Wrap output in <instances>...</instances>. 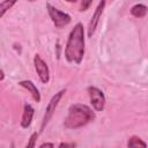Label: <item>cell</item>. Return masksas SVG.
Here are the masks:
<instances>
[{
  "instance_id": "obj_2",
  "label": "cell",
  "mask_w": 148,
  "mask_h": 148,
  "mask_svg": "<svg viewBox=\"0 0 148 148\" xmlns=\"http://www.w3.org/2000/svg\"><path fill=\"white\" fill-rule=\"evenodd\" d=\"M95 119L94 111L84 104H74L69 108L68 114L65 119V127L79 128Z\"/></svg>"
},
{
  "instance_id": "obj_15",
  "label": "cell",
  "mask_w": 148,
  "mask_h": 148,
  "mask_svg": "<svg viewBox=\"0 0 148 148\" xmlns=\"http://www.w3.org/2000/svg\"><path fill=\"white\" fill-rule=\"evenodd\" d=\"M54 146H53V143H51V142H46V143H43V145H40L39 146V148H53Z\"/></svg>"
},
{
  "instance_id": "obj_16",
  "label": "cell",
  "mask_w": 148,
  "mask_h": 148,
  "mask_svg": "<svg viewBox=\"0 0 148 148\" xmlns=\"http://www.w3.org/2000/svg\"><path fill=\"white\" fill-rule=\"evenodd\" d=\"M58 148H69V146L67 145V143H65V142H61L60 145H59V147Z\"/></svg>"
},
{
  "instance_id": "obj_9",
  "label": "cell",
  "mask_w": 148,
  "mask_h": 148,
  "mask_svg": "<svg viewBox=\"0 0 148 148\" xmlns=\"http://www.w3.org/2000/svg\"><path fill=\"white\" fill-rule=\"evenodd\" d=\"M34 108L30 104H25L24 105V110H23V114H22V119H21V126L23 128H27L30 126L32 117H34Z\"/></svg>"
},
{
  "instance_id": "obj_7",
  "label": "cell",
  "mask_w": 148,
  "mask_h": 148,
  "mask_svg": "<svg viewBox=\"0 0 148 148\" xmlns=\"http://www.w3.org/2000/svg\"><path fill=\"white\" fill-rule=\"evenodd\" d=\"M104 6H105V1H101L94 13V15L91 16V20L89 22V27H88V37H91L97 28V24L99 22V18H101V15L103 13V9H104Z\"/></svg>"
},
{
  "instance_id": "obj_6",
  "label": "cell",
  "mask_w": 148,
  "mask_h": 148,
  "mask_svg": "<svg viewBox=\"0 0 148 148\" xmlns=\"http://www.w3.org/2000/svg\"><path fill=\"white\" fill-rule=\"evenodd\" d=\"M34 65L36 68V72L40 79V81L43 83H47L50 80V72H49V67L46 65V62L40 58L39 54H36L34 58Z\"/></svg>"
},
{
  "instance_id": "obj_11",
  "label": "cell",
  "mask_w": 148,
  "mask_h": 148,
  "mask_svg": "<svg viewBox=\"0 0 148 148\" xmlns=\"http://www.w3.org/2000/svg\"><path fill=\"white\" fill-rule=\"evenodd\" d=\"M127 147L128 148H147V145L140 138H138V136H131L128 139Z\"/></svg>"
},
{
  "instance_id": "obj_12",
  "label": "cell",
  "mask_w": 148,
  "mask_h": 148,
  "mask_svg": "<svg viewBox=\"0 0 148 148\" xmlns=\"http://www.w3.org/2000/svg\"><path fill=\"white\" fill-rule=\"evenodd\" d=\"M16 3V1L15 0H5V1H2V2H0V18L3 16V14L12 7V6H14Z\"/></svg>"
},
{
  "instance_id": "obj_8",
  "label": "cell",
  "mask_w": 148,
  "mask_h": 148,
  "mask_svg": "<svg viewBox=\"0 0 148 148\" xmlns=\"http://www.w3.org/2000/svg\"><path fill=\"white\" fill-rule=\"evenodd\" d=\"M18 84H20L21 87L25 88V89L31 94L32 98H34L37 103L40 102V94H39L37 87L35 86V83H32V81H30V80H23V81H20Z\"/></svg>"
},
{
  "instance_id": "obj_13",
  "label": "cell",
  "mask_w": 148,
  "mask_h": 148,
  "mask_svg": "<svg viewBox=\"0 0 148 148\" xmlns=\"http://www.w3.org/2000/svg\"><path fill=\"white\" fill-rule=\"evenodd\" d=\"M37 136H38V134H37L36 132H35V133H32V134H31V136L29 138V141H28V143H27L25 148H35V142H36Z\"/></svg>"
},
{
  "instance_id": "obj_14",
  "label": "cell",
  "mask_w": 148,
  "mask_h": 148,
  "mask_svg": "<svg viewBox=\"0 0 148 148\" xmlns=\"http://www.w3.org/2000/svg\"><path fill=\"white\" fill-rule=\"evenodd\" d=\"M91 5V1H88V2H82V5H81V9L80 10H86L89 6Z\"/></svg>"
},
{
  "instance_id": "obj_1",
  "label": "cell",
  "mask_w": 148,
  "mask_h": 148,
  "mask_svg": "<svg viewBox=\"0 0 148 148\" xmlns=\"http://www.w3.org/2000/svg\"><path fill=\"white\" fill-rule=\"evenodd\" d=\"M84 56V30L81 23L72 29L65 49V57L68 62L81 64Z\"/></svg>"
},
{
  "instance_id": "obj_17",
  "label": "cell",
  "mask_w": 148,
  "mask_h": 148,
  "mask_svg": "<svg viewBox=\"0 0 148 148\" xmlns=\"http://www.w3.org/2000/svg\"><path fill=\"white\" fill-rule=\"evenodd\" d=\"M3 77H5V74H3V72L0 69V81H2V80H3Z\"/></svg>"
},
{
  "instance_id": "obj_4",
  "label": "cell",
  "mask_w": 148,
  "mask_h": 148,
  "mask_svg": "<svg viewBox=\"0 0 148 148\" xmlns=\"http://www.w3.org/2000/svg\"><path fill=\"white\" fill-rule=\"evenodd\" d=\"M64 94H65V90L58 91L56 95L52 96L51 101L49 102V104H47V106H46V109H45V114H44L43 123H42V126H40V130H42V131L45 128V126L47 125V123H49L50 119L52 118V116H53V113H54V111H56V108H57V105H58V103H59V101L61 99V97H62Z\"/></svg>"
},
{
  "instance_id": "obj_10",
  "label": "cell",
  "mask_w": 148,
  "mask_h": 148,
  "mask_svg": "<svg viewBox=\"0 0 148 148\" xmlns=\"http://www.w3.org/2000/svg\"><path fill=\"white\" fill-rule=\"evenodd\" d=\"M131 14L135 17H143L146 14H147V7L145 5H141V3H138L135 6L132 7L131 9Z\"/></svg>"
},
{
  "instance_id": "obj_3",
  "label": "cell",
  "mask_w": 148,
  "mask_h": 148,
  "mask_svg": "<svg viewBox=\"0 0 148 148\" xmlns=\"http://www.w3.org/2000/svg\"><path fill=\"white\" fill-rule=\"evenodd\" d=\"M46 8H47L49 15H50L53 24L56 25V28H62L71 22V16L68 14L60 12L59 9L53 7L51 3H46Z\"/></svg>"
},
{
  "instance_id": "obj_5",
  "label": "cell",
  "mask_w": 148,
  "mask_h": 148,
  "mask_svg": "<svg viewBox=\"0 0 148 148\" xmlns=\"http://www.w3.org/2000/svg\"><path fill=\"white\" fill-rule=\"evenodd\" d=\"M88 94L90 97V103L92 104V108L95 109V111H103L105 105V97L102 90H99L96 87H89Z\"/></svg>"
}]
</instances>
